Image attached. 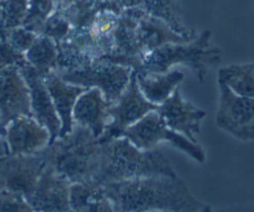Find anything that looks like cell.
<instances>
[{
    "label": "cell",
    "instance_id": "obj_1",
    "mask_svg": "<svg viewBox=\"0 0 254 212\" xmlns=\"http://www.w3.org/2000/svg\"><path fill=\"white\" fill-rule=\"evenodd\" d=\"M116 212H198L204 206L177 176H150L102 185Z\"/></svg>",
    "mask_w": 254,
    "mask_h": 212
},
{
    "label": "cell",
    "instance_id": "obj_2",
    "mask_svg": "<svg viewBox=\"0 0 254 212\" xmlns=\"http://www.w3.org/2000/svg\"><path fill=\"white\" fill-rule=\"evenodd\" d=\"M41 155L46 165L71 184H94L99 176L104 143L87 128L74 124L71 133L49 144Z\"/></svg>",
    "mask_w": 254,
    "mask_h": 212
},
{
    "label": "cell",
    "instance_id": "obj_3",
    "mask_svg": "<svg viewBox=\"0 0 254 212\" xmlns=\"http://www.w3.org/2000/svg\"><path fill=\"white\" fill-rule=\"evenodd\" d=\"M177 176L167 158L157 149L142 150L128 139L116 138L104 143L102 163L95 185L150 176Z\"/></svg>",
    "mask_w": 254,
    "mask_h": 212
},
{
    "label": "cell",
    "instance_id": "obj_4",
    "mask_svg": "<svg viewBox=\"0 0 254 212\" xmlns=\"http://www.w3.org/2000/svg\"><path fill=\"white\" fill-rule=\"evenodd\" d=\"M211 36V31L207 30L190 42L166 43L148 55L136 72L160 75L168 72L172 66L183 65L193 71L197 80L203 84L209 68L218 65L222 60L221 50L209 46Z\"/></svg>",
    "mask_w": 254,
    "mask_h": 212
},
{
    "label": "cell",
    "instance_id": "obj_5",
    "mask_svg": "<svg viewBox=\"0 0 254 212\" xmlns=\"http://www.w3.org/2000/svg\"><path fill=\"white\" fill-rule=\"evenodd\" d=\"M132 68L111 62H92L75 70L56 72L67 84L84 88H99L109 104H114L131 80Z\"/></svg>",
    "mask_w": 254,
    "mask_h": 212
},
{
    "label": "cell",
    "instance_id": "obj_6",
    "mask_svg": "<svg viewBox=\"0 0 254 212\" xmlns=\"http://www.w3.org/2000/svg\"><path fill=\"white\" fill-rule=\"evenodd\" d=\"M122 136L128 139L138 149H156L160 143L165 141L177 149L182 150L183 153L190 155L192 159L201 164H203L206 160V154L201 145L190 141L182 134L168 128L157 111L151 112L137 123L126 129Z\"/></svg>",
    "mask_w": 254,
    "mask_h": 212
},
{
    "label": "cell",
    "instance_id": "obj_7",
    "mask_svg": "<svg viewBox=\"0 0 254 212\" xmlns=\"http://www.w3.org/2000/svg\"><path fill=\"white\" fill-rule=\"evenodd\" d=\"M158 109L160 106L148 102L141 93L136 79V71H132L130 84L122 96L114 104H110L107 108L109 123L105 129V133L102 134L101 138H99L100 141L106 143L112 139L121 138L126 129L137 123L148 113Z\"/></svg>",
    "mask_w": 254,
    "mask_h": 212
},
{
    "label": "cell",
    "instance_id": "obj_8",
    "mask_svg": "<svg viewBox=\"0 0 254 212\" xmlns=\"http://www.w3.org/2000/svg\"><path fill=\"white\" fill-rule=\"evenodd\" d=\"M219 108L216 124L219 129L242 141L254 140V98L234 93L218 81Z\"/></svg>",
    "mask_w": 254,
    "mask_h": 212
},
{
    "label": "cell",
    "instance_id": "obj_9",
    "mask_svg": "<svg viewBox=\"0 0 254 212\" xmlns=\"http://www.w3.org/2000/svg\"><path fill=\"white\" fill-rule=\"evenodd\" d=\"M45 168L46 162L41 153L6 155L0 159V186L28 199L35 190Z\"/></svg>",
    "mask_w": 254,
    "mask_h": 212
},
{
    "label": "cell",
    "instance_id": "obj_10",
    "mask_svg": "<svg viewBox=\"0 0 254 212\" xmlns=\"http://www.w3.org/2000/svg\"><path fill=\"white\" fill-rule=\"evenodd\" d=\"M143 13L145 11L140 6L125 9L122 11L119 19V25L115 31L114 46L105 62L130 67L133 71L140 70L143 63V57L138 47L136 29L138 19Z\"/></svg>",
    "mask_w": 254,
    "mask_h": 212
},
{
    "label": "cell",
    "instance_id": "obj_11",
    "mask_svg": "<svg viewBox=\"0 0 254 212\" xmlns=\"http://www.w3.org/2000/svg\"><path fill=\"white\" fill-rule=\"evenodd\" d=\"M20 74L25 80L30 97L31 117L39 122L50 133V143H54L59 138L61 130V122L58 116L50 92L46 87L45 80L34 70L31 66L26 65L20 68Z\"/></svg>",
    "mask_w": 254,
    "mask_h": 212
},
{
    "label": "cell",
    "instance_id": "obj_12",
    "mask_svg": "<svg viewBox=\"0 0 254 212\" xmlns=\"http://www.w3.org/2000/svg\"><path fill=\"white\" fill-rule=\"evenodd\" d=\"M19 116L31 117L30 97L20 68H0V123L6 127Z\"/></svg>",
    "mask_w": 254,
    "mask_h": 212
},
{
    "label": "cell",
    "instance_id": "obj_13",
    "mask_svg": "<svg viewBox=\"0 0 254 212\" xmlns=\"http://www.w3.org/2000/svg\"><path fill=\"white\" fill-rule=\"evenodd\" d=\"M71 182L46 165L28 202L35 212H69Z\"/></svg>",
    "mask_w": 254,
    "mask_h": 212
},
{
    "label": "cell",
    "instance_id": "obj_14",
    "mask_svg": "<svg viewBox=\"0 0 254 212\" xmlns=\"http://www.w3.org/2000/svg\"><path fill=\"white\" fill-rule=\"evenodd\" d=\"M157 112L168 128L182 134L190 141L197 143L196 136L201 130V121L207 113L203 109L197 108L190 102L185 101L178 87L161 104Z\"/></svg>",
    "mask_w": 254,
    "mask_h": 212
},
{
    "label": "cell",
    "instance_id": "obj_15",
    "mask_svg": "<svg viewBox=\"0 0 254 212\" xmlns=\"http://www.w3.org/2000/svg\"><path fill=\"white\" fill-rule=\"evenodd\" d=\"M5 139L14 155H33L43 152L50 143V133L36 119L19 116L9 122Z\"/></svg>",
    "mask_w": 254,
    "mask_h": 212
},
{
    "label": "cell",
    "instance_id": "obj_16",
    "mask_svg": "<svg viewBox=\"0 0 254 212\" xmlns=\"http://www.w3.org/2000/svg\"><path fill=\"white\" fill-rule=\"evenodd\" d=\"M110 104L99 88L86 89L77 98L72 111V121L76 126L87 128L96 138H101L107 123V108Z\"/></svg>",
    "mask_w": 254,
    "mask_h": 212
},
{
    "label": "cell",
    "instance_id": "obj_17",
    "mask_svg": "<svg viewBox=\"0 0 254 212\" xmlns=\"http://www.w3.org/2000/svg\"><path fill=\"white\" fill-rule=\"evenodd\" d=\"M44 80H45L46 87L50 92L51 99H53L54 106H55L61 122V130L59 138H64L69 133H71L72 128H74L72 111H74L77 98L86 91V88L67 84L56 72L48 75L46 77H44Z\"/></svg>",
    "mask_w": 254,
    "mask_h": 212
},
{
    "label": "cell",
    "instance_id": "obj_18",
    "mask_svg": "<svg viewBox=\"0 0 254 212\" xmlns=\"http://www.w3.org/2000/svg\"><path fill=\"white\" fill-rule=\"evenodd\" d=\"M136 35H137L138 47L142 53L143 61L153 51L166 43H187L194 40L192 38L178 35L167 24L160 19L148 15L147 13H143L142 16L138 19Z\"/></svg>",
    "mask_w": 254,
    "mask_h": 212
},
{
    "label": "cell",
    "instance_id": "obj_19",
    "mask_svg": "<svg viewBox=\"0 0 254 212\" xmlns=\"http://www.w3.org/2000/svg\"><path fill=\"white\" fill-rule=\"evenodd\" d=\"M136 79L143 97L151 103L161 106L182 82L183 74L180 71L160 75H145L136 72Z\"/></svg>",
    "mask_w": 254,
    "mask_h": 212
},
{
    "label": "cell",
    "instance_id": "obj_20",
    "mask_svg": "<svg viewBox=\"0 0 254 212\" xmlns=\"http://www.w3.org/2000/svg\"><path fill=\"white\" fill-rule=\"evenodd\" d=\"M70 207L74 212H116L102 186L71 184Z\"/></svg>",
    "mask_w": 254,
    "mask_h": 212
},
{
    "label": "cell",
    "instance_id": "obj_21",
    "mask_svg": "<svg viewBox=\"0 0 254 212\" xmlns=\"http://www.w3.org/2000/svg\"><path fill=\"white\" fill-rule=\"evenodd\" d=\"M140 8L148 15L160 19L167 24L178 35L192 39L197 38L196 31L190 30L183 24L181 18V8L177 0H143Z\"/></svg>",
    "mask_w": 254,
    "mask_h": 212
},
{
    "label": "cell",
    "instance_id": "obj_22",
    "mask_svg": "<svg viewBox=\"0 0 254 212\" xmlns=\"http://www.w3.org/2000/svg\"><path fill=\"white\" fill-rule=\"evenodd\" d=\"M58 43L45 35H39L25 52L26 62L40 75L46 77L58 68Z\"/></svg>",
    "mask_w": 254,
    "mask_h": 212
},
{
    "label": "cell",
    "instance_id": "obj_23",
    "mask_svg": "<svg viewBox=\"0 0 254 212\" xmlns=\"http://www.w3.org/2000/svg\"><path fill=\"white\" fill-rule=\"evenodd\" d=\"M218 81L239 96L254 98V62L222 67L218 71Z\"/></svg>",
    "mask_w": 254,
    "mask_h": 212
},
{
    "label": "cell",
    "instance_id": "obj_24",
    "mask_svg": "<svg viewBox=\"0 0 254 212\" xmlns=\"http://www.w3.org/2000/svg\"><path fill=\"white\" fill-rule=\"evenodd\" d=\"M29 11V0H4L1 1L0 31H9L23 26Z\"/></svg>",
    "mask_w": 254,
    "mask_h": 212
},
{
    "label": "cell",
    "instance_id": "obj_25",
    "mask_svg": "<svg viewBox=\"0 0 254 212\" xmlns=\"http://www.w3.org/2000/svg\"><path fill=\"white\" fill-rule=\"evenodd\" d=\"M54 0H29V11L23 28L40 35L49 16L55 11Z\"/></svg>",
    "mask_w": 254,
    "mask_h": 212
},
{
    "label": "cell",
    "instance_id": "obj_26",
    "mask_svg": "<svg viewBox=\"0 0 254 212\" xmlns=\"http://www.w3.org/2000/svg\"><path fill=\"white\" fill-rule=\"evenodd\" d=\"M70 31H71V25L67 21V19L58 9H55V11L46 20L40 35L48 36L56 43H60L69 35Z\"/></svg>",
    "mask_w": 254,
    "mask_h": 212
},
{
    "label": "cell",
    "instance_id": "obj_27",
    "mask_svg": "<svg viewBox=\"0 0 254 212\" xmlns=\"http://www.w3.org/2000/svg\"><path fill=\"white\" fill-rule=\"evenodd\" d=\"M28 65L25 53L16 50L8 41L6 36L0 33V68L18 67L21 68Z\"/></svg>",
    "mask_w": 254,
    "mask_h": 212
},
{
    "label": "cell",
    "instance_id": "obj_28",
    "mask_svg": "<svg viewBox=\"0 0 254 212\" xmlns=\"http://www.w3.org/2000/svg\"><path fill=\"white\" fill-rule=\"evenodd\" d=\"M0 212H35L28 200L18 192L0 186Z\"/></svg>",
    "mask_w": 254,
    "mask_h": 212
},
{
    "label": "cell",
    "instance_id": "obj_29",
    "mask_svg": "<svg viewBox=\"0 0 254 212\" xmlns=\"http://www.w3.org/2000/svg\"><path fill=\"white\" fill-rule=\"evenodd\" d=\"M0 33H3L4 35L6 36L9 42L19 50L20 52L25 53L29 48L31 47V45L34 43V41L36 40L38 38V34L33 33V31L28 30V29L23 28H16L13 29V30H9V31H0Z\"/></svg>",
    "mask_w": 254,
    "mask_h": 212
},
{
    "label": "cell",
    "instance_id": "obj_30",
    "mask_svg": "<svg viewBox=\"0 0 254 212\" xmlns=\"http://www.w3.org/2000/svg\"><path fill=\"white\" fill-rule=\"evenodd\" d=\"M9 154H10V152H9V147L8 143H6L5 136L0 135V159Z\"/></svg>",
    "mask_w": 254,
    "mask_h": 212
},
{
    "label": "cell",
    "instance_id": "obj_31",
    "mask_svg": "<svg viewBox=\"0 0 254 212\" xmlns=\"http://www.w3.org/2000/svg\"><path fill=\"white\" fill-rule=\"evenodd\" d=\"M143 0H121V4L124 9H130V8H138L142 4Z\"/></svg>",
    "mask_w": 254,
    "mask_h": 212
},
{
    "label": "cell",
    "instance_id": "obj_32",
    "mask_svg": "<svg viewBox=\"0 0 254 212\" xmlns=\"http://www.w3.org/2000/svg\"><path fill=\"white\" fill-rule=\"evenodd\" d=\"M75 1H77V0H63V3L59 5V8H66V6L71 5V4H74ZM58 8V6H56Z\"/></svg>",
    "mask_w": 254,
    "mask_h": 212
},
{
    "label": "cell",
    "instance_id": "obj_33",
    "mask_svg": "<svg viewBox=\"0 0 254 212\" xmlns=\"http://www.w3.org/2000/svg\"><path fill=\"white\" fill-rule=\"evenodd\" d=\"M198 212H212V207L209 206V205H204V206L202 207Z\"/></svg>",
    "mask_w": 254,
    "mask_h": 212
},
{
    "label": "cell",
    "instance_id": "obj_34",
    "mask_svg": "<svg viewBox=\"0 0 254 212\" xmlns=\"http://www.w3.org/2000/svg\"><path fill=\"white\" fill-rule=\"evenodd\" d=\"M5 134H6V128L3 126V124L0 123V135L5 136Z\"/></svg>",
    "mask_w": 254,
    "mask_h": 212
},
{
    "label": "cell",
    "instance_id": "obj_35",
    "mask_svg": "<svg viewBox=\"0 0 254 212\" xmlns=\"http://www.w3.org/2000/svg\"><path fill=\"white\" fill-rule=\"evenodd\" d=\"M54 3H55L56 6H59L61 3H63V0H54Z\"/></svg>",
    "mask_w": 254,
    "mask_h": 212
},
{
    "label": "cell",
    "instance_id": "obj_36",
    "mask_svg": "<svg viewBox=\"0 0 254 212\" xmlns=\"http://www.w3.org/2000/svg\"><path fill=\"white\" fill-rule=\"evenodd\" d=\"M0 18H1V3H0Z\"/></svg>",
    "mask_w": 254,
    "mask_h": 212
},
{
    "label": "cell",
    "instance_id": "obj_37",
    "mask_svg": "<svg viewBox=\"0 0 254 212\" xmlns=\"http://www.w3.org/2000/svg\"><path fill=\"white\" fill-rule=\"evenodd\" d=\"M151 212H172V211H151Z\"/></svg>",
    "mask_w": 254,
    "mask_h": 212
},
{
    "label": "cell",
    "instance_id": "obj_38",
    "mask_svg": "<svg viewBox=\"0 0 254 212\" xmlns=\"http://www.w3.org/2000/svg\"><path fill=\"white\" fill-rule=\"evenodd\" d=\"M1 1H4V0H0V3H1Z\"/></svg>",
    "mask_w": 254,
    "mask_h": 212
},
{
    "label": "cell",
    "instance_id": "obj_39",
    "mask_svg": "<svg viewBox=\"0 0 254 212\" xmlns=\"http://www.w3.org/2000/svg\"><path fill=\"white\" fill-rule=\"evenodd\" d=\"M69 212H74V211H69Z\"/></svg>",
    "mask_w": 254,
    "mask_h": 212
}]
</instances>
